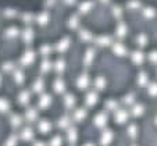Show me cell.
<instances>
[{
  "instance_id": "obj_1",
  "label": "cell",
  "mask_w": 157,
  "mask_h": 146,
  "mask_svg": "<svg viewBox=\"0 0 157 146\" xmlns=\"http://www.w3.org/2000/svg\"><path fill=\"white\" fill-rule=\"evenodd\" d=\"M38 104H39V107L40 109H48L52 104V96L48 95V93H43V95L40 96V99H39Z\"/></svg>"
},
{
  "instance_id": "obj_2",
  "label": "cell",
  "mask_w": 157,
  "mask_h": 146,
  "mask_svg": "<svg viewBox=\"0 0 157 146\" xmlns=\"http://www.w3.org/2000/svg\"><path fill=\"white\" fill-rule=\"evenodd\" d=\"M96 102H98V93L93 92V90H90V92L86 93V96H85V103L88 104L89 107L95 106Z\"/></svg>"
},
{
  "instance_id": "obj_3",
  "label": "cell",
  "mask_w": 157,
  "mask_h": 146,
  "mask_svg": "<svg viewBox=\"0 0 157 146\" xmlns=\"http://www.w3.org/2000/svg\"><path fill=\"white\" fill-rule=\"evenodd\" d=\"M106 122H107L106 113H99L98 116L95 117V124H96V127H99V128H104V127H106Z\"/></svg>"
},
{
  "instance_id": "obj_4",
  "label": "cell",
  "mask_w": 157,
  "mask_h": 146,
  "mask_svg": "<svg viewBox=\"0 0 157 146\" xmlns=\"http://www.w3.org/2000/svg\"><path fill=\"white\" fill-rule=\"evenodd\" d=\"M38 129L42 132V134H49L52 129V124L48 121V120H42L38 124Z\"/></svg>"
},
{
  "instance_id": "obj_5",
  "label": "cell",
  "mask_w": 157,
  "mask_h": 146,
  "mask_svg": "<svg viewBox=\"0 0 157 146\" xmlns=\"http://www.w3.org/2000/svg\"><path fill=\"white\" fill-rule=\"evenodd\" d=\"M33 60H35V53L33 52H27L21 59V64L22 66H29V64L33 63Z\"/></svg>"
},
{
  "instance_id": "obj_6",
  "label": "cell",
  "mask_w": 157,
  "mask_h": 146,
  "mask_svg": "<svg viewBox=\"0 0 157 146\" xmlns=\"http://www.w3.org/2000/svg\"><path fill=\"white\" fill-rule=\"evenodd\" d=\"M89 83H90V81H89L88 75H81L77 81V86L79 88V89H86V88L89 86Z\"/></svg>"
},
{
  "instance_id": "obj_7",
  "label": "cell",
  "mask_w": 157,
  "mask_h": 146,
  "mask_svg": "<svg viewBox=\"0 0 157 146\" xmlns=\"http://www.w3.org/2000/svg\"><path fill=\"white\" fill-rule=\"evenodd\" d=\"M53 89H54V92L56 93H63L65 90V83H64V81H63L61 78H57V79L54 81Z\"/></svg>"
},
{
  "instance_id": "obj_8",
  "label": "cell",
  "mask_w": 157,
  "mask_h": 146,
  "mask_svg": "<svg viewBox=\"0 0 157 146\" xmlns=\"http://www.w3.org/2000/svg\"><path fill=\"white\" fill-rule=\"evenodd\" d=\"M111 140H113V132L111 131H104L103 135H101V139H100L101 146H109Z\"/></svg>"
},
{
  "instance_id": "obj_9",
  "label": "cell",
  "mask_w": 157,
  "mask_h": 146,
  "mask_svg": "<svg viewBox=\"0 0 157 146\" xmlns=\"http://www.w3.org/2000/svg\"><path fill=\"white\" fill-rule=\"evenodd\" d=\"M25 120L28 122L36 121L38 120V111H36V109H28L27 113H25Z\"/></svg>"
},
{
  "instance_id": "obj_10",
  "label": "cell",
  "mask_w": 157,
  "mask_h": 146,
  "mask_svg": "<svg viewBox=\"0 0 157 146\" xmlns=\"http://www.w3.org/2000/svg\"><path fill=\"white\" fill-rule=\"evenodd\" d=\"M127 120H128V111H125V110L116 111V121L118 122V124H124Z\"/></svg>"
},
{
  "instance_id": "obj_11",
  "label": "cell",
  "mask_w": 157,
  "mask_h": 146,
  "mask_svg": "<svg viewBox=\"0 0 157 146\" xmlns=\"http://www.w3.org/2000/svg\"><path fill=\"white\" fill-rule=\"evenodd\" d=\"M21 139L22 140H32L33 139V131L31 127H27V128L22 129V132H21Z\"/></svg>"
},
{
  "instance_id": "obj_12",
  "label": "cell",
  "mask_w": 157,
  "mask_h": 146,
  "mask_svg": "<svg viewBox=\"0 0 157 146\" xmlns=\"http://www.w3.org/2000/svg\"><path fill=\"white\" fill-rule=\"evenodd\" d=\"M64 104L67 109H72L75 106V96L71 95V93H67L64 96Z\"/></svg>"
},
{
  "instance_id": "obj_13",
  "label": "cell",
  "mask_w": 157,
  "mask_h": 146,
  "mask_svg": "<svg viewBox=\"0 0 157 146\" xmlns=\"http://www.w3.org/2000/svg\"><path fill=\"white\" fill-rule=\"evenodd\" d=\"M29 99H31V93L28 92V90H22V92L20 93V96H18V102H20V104H22V106L28 104Z\"/></svg>"
},
{
  "instance_id": "obj_14",
  "label": "cell",
  "mask_w": 157,
  "mask_h": 146,
  "mask_svg": "<svg viewBox=\"0 0 157 146\" xmlns=\"http://www.w3.org/2000/svg\"><path fill=\"white\" fill-rule=\"evenodd\" d=\"M86 118V110L85 109H78V110H75L74 113V120L77 122H81L83 121V120Z\"/></svg>"
},
{
  "instance_id": "obj_15",
  "label": "cell",
  "mask_w": 157,
  "mask_h": 146,
  "mask_svg": "<svg viewBox=\"0 0 157 146\" xmlns=\"http://www.w3.org/2000/svg\"><path fill=\"white\" fill-rule=\"evenodd\" d=\"M59 127L61 129H68L70 127H71V121H70L68 117H67V116L61 117V118H60V121H59Z\"/></svg>"
},
{
  "instance_id": "obj_16",
  "label": "cell",
  "mask_w": 157,
  "mask_h": 146,
  "mask_svg": "<svg viewBox=\"0 0 157 146\" xmlns=\"http://www.w3.org/2000/svg\"><path fill=\"white\" fill-rule=\"evenodd\" d=\"M67 135H68L70 143H75V142H77V139H78V132H77V129H75V128H71V127H70V128H68V132H67Z\"/></svg>"
},
{
  "instance_id": "obj_17",
  "label": "cell",
  "mask_w": 157,
  "mask_h": 146,
  "mask_svg": "<svg viewBox=\"0 0 157 146\" xmlns=\"http://www.w3.org/2000/svg\"><path fill=\"white\" fill-rule=\"evenodd\" d=\"M43 88H44L43 79H42V78H38V79L35 81V83H33V92L40 93V92H43Z\"/></svg>"
},
{
  "instance_id": "obj_18",
  "label": "cell",
  "mask_w": 157,
  "mask_h": 146,
  "mask_svg": "<svg viewBox=\"0 0 157 146\" xmlns=\"http://www.w3.org/2000/svg\"><path fill=\"white\" fill-rule=\"evenodd\" d=\"M50 68H53V64H52L49 60H43V61H42V64H40V71L46 74V72L50 71Z\"/></svg>"
},
{
  "instance_id": "obj_19",
  "label": "cell",
  "mask_w": 157,
  "mask_h": 146,
  "mask_svg": "<svg viewBox=\"0 0 157 146\" xmlns=\"http://www.w3.org/2000/svg\"><path fill=\"white\" fill-rule=\"evenodd\" d=\"M54 68H56V71L59 72V74H61V72H64V70H65V61L63 59H60L59 61L54 64Z\"/></svg>"
},
{
  "instance_id": "obj_20",
  "label": "cell",
  "mask_w": 157,
  "mask_h": 146,
  "mask_svg": "<svg viewBox=\"0 0 157 146\" xmlns=\"http://www.w3.org/2000/svg\"><path fill=\"white\" fill-rule=\"evenodd\" d=\"M10 122H11V125L13 127H20L21 125V122H22V120H21V117L20 116H17V114H14V116H11V118H10Z\"/></svg>"
},
{
  "instance_id": "obj_21",
  "label": "cell",
  "mask_w": 157,
  "mask_h": 146,
  "mask_svg": "<svg viewBox=\"0 0 157 146\" xmlns=\"http://www.w3.org/2000/svg\"><path fill=\"white\" fill-rule=\"evenodd\" d=\"M95 85H96V88H98L99 90L104 89V86H106V79H104L103 77H99V78H96V81H95Z\"/></svg>"
},
{
  "instance_id": "obj_22",
  "label": "cell",
  "mask_w": 157,
  "mask_h": 146,
  "mask_svg": "<svg viewBox=\"0 0 157 146\" xmlns=\"http://www.w3.org/2000/svg\"><path fill=\"white\" fill-rule=\"evenodd\" d=\"M9 109H10L9 102L6 99H0V113H6V111H9Z\"/></svg>"
},
{
  "instance_id": "obj_23",
  "label": "cell",
  "mask_w": 157,
  "mask_h": 146,
  "mask_svg": "<svg viewBox=\"0 0 157 146\" xmlns=\"http://www.w3.org/2000/svg\"><path fill=\"white\" fill-rule=\"evenodd\" d=\"M132 60L135 64H142L143 63V54L139 53V52H135V53L132 54Z\"/></svg>"
},
{
  "instance_id": "obj_24",
  "label": "cell",
  "mask_w": 157,
  "mask_h": 146,
  "mask_svg": "<svg viewBox=\"0 0 157 146\" xmlns=\"http://www.w3.org/2000/svg\"><path fill=\"white\" fill-rule=\"evenodd\" d=\"M14 81L17 83H22V82H24V72L20 71V70L14 71Z\"/></svg>"
},
{
  "instance_id": "obj_25",
  "label": "cell",
  "mask_w": 157,
  "mask_h": 146,
  "mask_svg": "<svg viewBox=\"0 0 157 146\" xmlns=\"http://www.w3.org/2000/svg\"><path fill=\"white\" fill-rule=\"evenodd\" d=\"M132 114H133L135 117L142 116V114H143V106H142V104H136V106H133V109H132Z\"/></svg>"
},
{
  "instance_id": "obj_26",
  "label": "cell",
  "mask_w": 157,
  "mask_h": 146,
  "mask_svg": "<svg viewBox=\"0 0 157 146\" xmlns=\"http://www.w3.org/2000/svg\"><path fill=\"white\" fill-rule=\"evenodd\" d=\"M61 143H63L61 136H60V135H56V136L52 138V140H50V143H49V145H50V146H61Z\"/></svg>"
},
{
  "instance_id": "obj_27",
  "label": "cell",
  "mask_w": 157,
  "mask_h": 146,
  "mask_svg": "<svg viewBox=\"0 0 157 146\" xmlns=\"http://www.w3.org/2000/svg\"><path fill=\"white\" fill-rule=\"evenodd\" d=\"M128 134H129V136H132V138H136V135H138L136 125H135V124H131L129 127H128Z\"/></svg>"
},
{
  "instance_id": "obj_28",
  "label": "cell",
  "mask_w": 157,
  "mask_h": 146,
  "mask_svg": "<svg viewBox=\"0 0 157 146\" xmlns=\"http://www.w3.org/2000/svg\"><path fill=\"white\" fill-rule=\"evenodd\" d=\"M149 95L150 96H157V82H153L149 85Z\"/></svg>"
},
{
  "instance_id": "obj_29",
  "label": "cell",
  "mask_w": 157,
  "mask_h": 146,
  "mask_svg": "<svg viewBox=\"0 0 157 146\" xmlns=\"http://www.w3.org/2000/svg\"><path fill=\"white\" fill-rule=\"evenodd\" d=\"M139 85L140 86H145L146 83H147V75H146V72H140L139 74Z\"/></svg>"
},
{
  "instance_id": "obj_30",
  "label": "cell",
  "mask_w": 157,
  "mask_h": 146,
  "mask_svg": "<svg viewBox=\"0 0 157 146\" xmlns=\"http://www.w3.org/2000/svg\"><path fill=\"white\" fill-rule=\"evenodd\" d=\"M114 52H116V54H118V56H124L125 54V49L122 45H117L116 48H114Z\"/></svg>"
},
{
  "instance_id": "obj_31",
  "label": "cell",
  "mask_w": 157,
  "mask_h": 146,
  "mask_svg": "<svg viewBox=\"0 0 157 146\" xmlns=\"http://www.w3.org/2000/svg\"><path fill=\"white\" fill-rule=\"evenodd\" d=\"M15 145H17V136L13 135V136H10L9 139H7V142L4 146H15Z\"/></svg>"
},
{
  "instance_id": "obj_32",
  "label": "cell",
  "mask_w": 157,
  "mask_h": 146,
  "mask_svg": "<svg viewBox=\"0 0 157 146\" xmlns=\"http://www.w3.org/2000/svg\"><path fill=\"white\" fill-rule=\"evenodd\" d=\"M68 43H70V42H68V39H65L64 42H61V43H60V45H59V48H57V49H59L60 52H63V50H67V49H68Z\"/></svg>"
},
{
  "instance_id": "obj_33",
  "label": "cell",
  "mask_w": 157,
  "mask_h": 146,
  "mask_svg": "<svg viewBox=\"0 0 157 146\" xmlns=\"http://www.w3.org/2000/svg\"><path fill=\"white\" fill-rule=\"evenodd\" d=\"M93 52L92 50H89L88 52V54H86V56H85V63H86V64H90V63H92V60H93Z\"/></svg>"
},
{
  "instance_id": "obj_34",
  "label": "cell",
  "mask_w": 157,
  "mask_h": 146,
  "mask_svg": "<svg viewBox=\"0 0 157 146\" xmlns=\"http://www.w3.org/2000/svg\"><path fill=\"white\" fill-rule=\"evenodd\" d=\"M13 68H14L13 63H6V64H3V71L9 72V71H13Z\"/></svg>"
},
{
  "instance_id": "obj_35",
  "label": "cell",
  "mask_w": 157,
  "mask_h": 146,
  "mask_svg": "<svg viewBox=\"0 0 157 146\" xmlns=\"http://www.w3.org/2000/svg\"><path fill=\"white\" fill-rule=\"evenodd\" d=\"M106 107L109 109V110H114V109L117 107V103L114 100H110V102H107L106 103Z\"/></svg>"
},
{
  "instance_id": "obj_36",
  "label": "cell",
  "mask_w": 157,
  "mask_h": 146,
  "mask_svg": "<svg viewBox=\"0 0 157 146\" xmlns=\"http://www.w3.org/2000/svg\"><path fill=\"white\" fill-rule=\"evenodd\" d=\"M150 61L153 64H157V52H151L150 53Z\"/></svg>"
},
{
  "instance_id": "obj_37",
  "label": "cell",
  "mask_w": 157,
  "mask_h": 146,
  "mask_svg": "<svg viewBox=\"0 0 157 146\" xmlns=\"http://www.w3.org/2000/svg\"><path fill=\"white\" fill-rule=\"evenodd\" d=\"M125 103H127V104H132L133 103V96H128V98H125Z\"/></svg>"
},
{
  "instance_id": "obj_38",
  "label": "cell",
  "mask_w": 157,
  "mask_h": 146,
  "mask_svg": "<svg viewBox=\"0 0 157 146\" xmlns=\"http://www.w3.org/2000/svg\"><path fill=\"white\" fill-rule=\"evenodd\" d=\"M33 146H46V145H44L43 142H35V145Z\"/></svg>"
},
{
  "instance_id": "obj_39",
  "label": "cell",
  "mask_w": 157,
  "mask_h": 146,
  "mask_svg": "<svg viewBox=\"0 0 157 146\" xmlns=\"http://www.w3.org/2000/svg\"><path fill=\"white\" fill-rule=\"evenodd\" d=\"M83 146H95L93 143H86V145H83Z\"/></svg>"
},
{
  "instance_id": "obj_40",
  "label": "cell",
  "mask_w": 157,
  "mask_h": 146,
  "mask_svg": "<svg viewBox=\"0 0 157 146\" xmlns=\"http://www.w3.org/2000/svg\"><path fill=\"white\" fill-rule=\"evenodd\" d=\"M0 85H2V75H0Z\"/></svg>"
}]
</instances>
